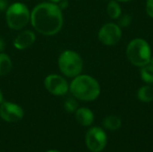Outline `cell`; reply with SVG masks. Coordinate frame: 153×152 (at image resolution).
I'll return each instance as SVG.
<instances>
[{"label": "cell", "mask_w": 153, "mask_h": 152, "mask_svg": "<svg viewBox=\"0 0 153 152\" xmlns=\"http://www.w3.org/2000/svg\"><path fill=\"white\" fill-rule=\"evenodd\" d=\"M30 23L39 34L54 36L63 28V12L57 4L51 2L40 3L30 12Z\"/></svg>", "instance_id": "obj_1"}, {"label": "cell", "mask_w": 153, "mask_h": 152, "mask_svg": "<svg viewBox=\"0 0 153 152\" xmlns=\"http://www.w3.org/2000/svg\"><path fill=\"white\" fill-rule=\"evenodd\" d=\"M69 91L72 96L82 101H94L100 95V85L92 76L79 74L73 78L69 84Z\"/></svg>", "instance_id": "obj_2"}, {"label": "cell", "mask_w": 153, "mask_h": 152, "mask_svg": "<svg viewBox=\"0 0 153 152\" xmlns=\"http://www.w3.org/2000/svg\"><path fill=\"white\" fill-rule=\"evenodd\" d=\"M126 53L130 63L137 67H143L150 64L152 56L150 44L140 38L134 39L128 43Z\"/></svg>", "instance_id": "obj_3"}, {"label": "cell", "mask_w": 153, "mask_h": 152, "mask_svg": "<svg viewBox=\"0 0 153 152\" xmlns=\"http://www.w3.org/2000/svg\"><path fill=\"white\" fill-rule=\"evenodd\" d=\"M5 22L11 30H21L30 22V11L21 2H15L5 11Z\"/></svg>", "instance_id": "obj_4"}, {"label": "cell", "mask_w": 153, "mask_h": 152, "mask_svg": "<svg viewBox=\"0 0 153 152\" xmlns=\"http://www.w3.org/2000/svg\"><path fill=\"white\" fill-rule=\"evenodd\" d=\"M57 65L63 75L68 78H74L82 73L83 69V61L82 56L71 49L64 50L58 59Z\"/></svg>", "instance_id": "obj_5"}, {"label": "cell", "mask_w": 153, "mask_h": 152, "mask_svg": "<svg viewBox=\"0 0 153 152\" xmlns=\"http://www.w3.org/2000/svg\"><path fill=\"white\" fill-rule=\"evenodd\" d=\"M107 142V133L100 127H91L85 135V144L90 151L101 152L106 148Z\"/></svg>", "instance_id": "obj_6"}, {"label": "cell", "mask_w": 153, "mask_h": 152, "mask_svg": "<svg viewBox=\"0 0 153 152\" xmlns=\"http://www.w3.org/2000/svg\"><path fill=\"white\" fill-rule=\"evenodd\" d=\"M98 38L105 46H116L122 38L121 27L117 23L108 22L100 29L98 32Z\"/></svg>", "instance_id": "obj_7"}, {"label": "cell", "mask_w": 153, "mask_h": 152, "mask_svg": "<svg viewBox=\"0 0 153 152\" xmlns=\"http://www.w3.org/2000/svg\"><path fill=\"white\" fill-rule=\"evenodd\" d=\"M46 90L53 96H65L69 91V84L67 81L61 75L49 74L44 80Z\"/></svg>", "instance_id": "obj_8"}, {"label": "cell", "mask_w": 153, "mask_h": 152, "mask_svg": "<svg viewBox=\"0 0 153 152\" xmlns=\"http://www.w3.org/2000/svg\"><path fill=\"white\" fill-rule=\"evenodd\" d=\"M24 116L22 108L11 101H3L0 104V117L7 123H16Z\"/></svg>", "instance_id": "obj_9"}, {"label": "cell", "mask_w": 153, "mask_h": 152, "mask_svg": "<svg viewBox=\"0 0 153 152\" xmlns=\"http://www.w3.org/2000/svg\"><path fill=\"white\" fill-rule=\"evenodd\" d=\"M36 35L30 30H22L13 40V47L18 50H24L34 44Z\"/></svg>", "instance_id": "obj_10"}, {"label": "cell", "mask_w": 153, "mask_h": 152, "mask_svg": "<svg viewBox=\"0 0 153 152\" xmlns=\"http://www.w3.org/2000/svg\"><path fill=\"white\" fill-rule=\"evenodd\" d=\"M77 123L82 126H91L94 122V114L88 108H78L74 113Z\"/></svg>", "instance_id": "obj_11"}, {"label": "cell", "mask_w": 153, "mask_h": 152, "mask_svg": "<svg viewBox=\"0 0 153 152\" xmlns=\"http://www.w3.org/2000/svg\"><path fill=\"white\" fill-rule=\"evenodd\" d=\"M137 99L143 103H151L153 101V86L143 85L137 90Z\"/></svg>", "instance_id": "obj_12"}, {"label": "cell", "mask_w": 153, "mask_h": 152, "mask_svg": "<svg viewBox=\"0 0 153 152\" xmlns=\"http://www.w3.org/2000/svg\"><path fill=\"white\" fill-rule=\"evenodd\" d=\"M13 67V63L10 56L4 53L0 52V76L7 75Z\"/></svg>", "instance_id": "obj_13"}, {"label": "cell", "mask_w": 153, "mask_h": 152, "mask_svg": "<svg viewBox=\"0 0 153 152\" xmlns=\"http://www.w3.org/2000/svg\"><path fill=\"white\" fill-rule=\"evenodd\" d=\"M103 126L109 131H117L122 126L121 119L117 116H108L103 120Z\"/></svg>", "instance_id": "obj_14"}, {"label": "cell", "mask_w": 153, "mask_h": 152, "mask_svg": "<svg viewBox=\"0 0 153 152\" xmlns=\"http://www.w3.org/2000/svg\"><path fill=\"white\" fill-rule=\"evenodd\" d=\"M107 13L111 19L117 20L122 14V9L119 2L117 0H110L107 6Z\"/></svg>", "instance_id": "obj_15"}, {"label": "cell", "mask_w": 153, "mask_h": 152, "mask_svg": "<svg viewBox=\"0 0 153 152\" xmlns=\"http://www.w3.org/2000/svg\"><path fill=\"white\" fill-rule=\"evenodd\" d=\"M141 78L142 80L149 85H153V65L148 64L141 67Z\"/></svg>", "instance_id": "obj_16"}, {"label": "cell", "mask_w": 153, "mask_h": 152, "mask_svg": "<svg viewBox=\"0 0 153 152\" xmlns=\"http://www.w3.org/2000/svg\"><path fill=\"white\" fill-rule=\"evenodd\" d=\"M64 108L69 114L75 113V111L78 109V102H77V99L74 97H73V98H67L65 100V102H64Z\"/></svg>", "instance_id": "obj_17"}, {"label": "cell", "mask_w": 153, "mask_h": 152, "mask_svg": "<svg viewBox=\"0 0 153 152\" xmlns=\"http://www.w3.org/2000/svg\"><path fill=\"white\" fill-rule=\"evenodd\" d=\"M133 18L131 16V14L129 13H125V14H121V16L118 18V25L122 28H126L128 27L131 23H132Z\"/></svg>", "instance_id": "obj_18"}, {"label": "cell", "mask_w": 153, "mask_h": 152, "mask_svg": "<svg viewBox=\"0 0 153 152\" xmlns=\"http://www.w3.org/2000/svg\"><path fill=\"white\" fill-rule=\"evenodd\" d=\"M145 10H146L147 14L151 18H153V0H147Z\"/></svg>", "instance_id": "obj_19"}, {"label": "cell", "mask_w": 153, "mask_h": 152, "mask_svg": "<svg viewBox=\"0 0 153 152\" xmlns=\"http://www.w3.org/2000/svg\"><path fill=\"white\" fill-rule=\"evenodd\" d=\"M8 6H9L8 0H0V12L6 11Z\"/></svg>", "instance_id": "obj_20"}, {"label": "cell", "mask_w": 153, "mask_h": 152, "mask_svg": "<svg viewBox=\"0 0 153 152\" xmlns=\"http://www.w3.org/2000/svg\"><path fill=\"white\" fill-rule=\"evenodd\" d=\"M57 4H58V6L61 8V10L63 11L64 9H66V8L68 7V4H68V1H67V0H61Z\"/></svg>", "instance_id": "obj_21"}, {"label": "cell", "mask_w": 153, "mask_h": 152, "mask_svg": "<svg viewBox=\"0 0 153 152\" xmlns=\"http://www.w3.org/2000/svg\"><path fill=\"white\" fill-rule=\"evenodd\" d=\"M4 48H5L4 39L2 37H0V52H4Z\"/></svg>", "instance_id": "obj_22"}, {"label": "cell", "mask_w": 153, "mask_h": 152, "mask_svg": "<svg viewBox=\"0 0 153 152\" xmlns=\"http://www.w3.org/2000/svg\"><path fill=\"white\" fill-rule=\"evenodd\" d=\"M4 101V95H3V92L2 90H0V104Z\"/></svg>", "instance_id": "obj_23"}, {"label": "cell", "mask_w": 153, "mask_h": 152, "mask_svg": "<svg viewBox=\"0 0 153 152\" xmlns=\"http://www.w3.org/2000/svg\"><path fill=\"white\" fill-rule=\"evenodd\" d=\"M49 2H51V3H54V4H58L61 0H48Z\"/></svg>", "instance_id": "obj_24"}, {"label": "cell", "mask_w": 153, "mask_h": 152, "mask_svg": "<svg viewBox=\"0 0 153 152\" xmlns=\"http://www.w3.org/2000/svg\"><path fill=\"white\" fill-rule=\"evenodd\" d=\"M117 2H121V3H126V2H130L131 0H117Z\"/></svg>", "instance_id": "obj_25"}, {"label": "cell", "mask_w": 153, "mask_h": 152, "mask_svg": "<svg viewBox=\"0 0 153 152\" xmlns=\"http://www.w3.org/2000/svg\"><path fill=\"white\" fill-rule=\"evenodd\" d=\"M47 152H61L59 151H56V150H50V151H48Z\"/></svg>", "instance_id": "obj_26"}, {"label": "cell", "mask_w": 153, "mask_h": 152, "mask_svg": "<svg viewBox=\"0 0 153 152\" xmlns=\"http://www.w3.org/2000/svg\"><path fill=\"white\" fill-rule=\"evenodd\" d=\"M150 64H151L152 65H153V56H152V59H151V62H150Z\"/></svg>", "instance_id": "obj_27"}]
</instances>
